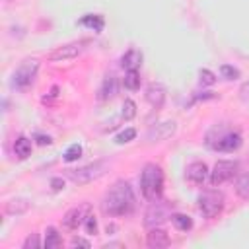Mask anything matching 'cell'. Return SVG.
I'll list each match as a JSON object with an SVG mask.
<instances>
[{"instance_id":"obj_24","label":"cell","mask_w":249,"mask_h":249,"mask_svg":"<svg viewBox=\"0 0 249 249\" xmlns=\"http://www.w3.org/2000/svg\"><path fill=\"white\" fill-rule=\"evenodd\" d=\"M80 156H82V146H80V144H70V146L66 148V152L62 154L64 161H76Z\"/></svg>"},{"instance_id":"obj_20","label":"cell","mask_w":249,"mask_h":249,"mask_svg":"<svg viewBox=\"0 0 249 249\" xmlns=\"http://www.w3.org/2000/svg\"><path fill=\"white\" fill-rule=\"evenodd\" d=\"M43 245H45V249H56V247H60L62 245L60 233L54 228H47L45 230V241H43Z\"/></svg>"},{"instance_id":"obj_11","label":"cell","mask_w":249,"mask_h":249,"mask_svg":"<svg viewBox=\"0 0 249 249\" xmlns=\"http://www.w3.org/2000/svg\"><path fill=\"white\" fill-rule=\"evenodd\" d=\"M173 132H175V123H173V121H163V123L154 124V126L148 130L146 138H148L150 142H161V140H167Z\"/></svg>"},{"instance_id":"obj_3","label":"cell","mask_w":249,"mask_h":249,"mask_svg":"<svg viewBox=\"0 0 249 249\" xmlns=\"http://www.w3.org/2000/svg\"><path fill=\"white\" fill-rule=\"evenodd\" d=\"M107 169V161L99 160V161H93V163H88V165H82L78 169H70L68 171V177L72 183L76 185H86V183H91L93 179L101 177Z\"/></svg>"},{"instance_id":"obj_30","label":"cell","mask_w":249,"mask_h":249,"mask_svg":"<svg viewBox=\"0 0 249 249\" xmlns=\"http://www.w3.org/2000/svg\"><path fill=\"white\" fill-rule=\"evenodd\" d=\"M86 230H88V233H95V230H97V222H95V216H91V214H88V218H86Z\"/></svg>"},{"instance_id":"obj_21","label":"cell","mask_w":249,"mask_h":249,"mask_svg":"<svg viewBox=\"0 0 249 249\" xmlns=\"http://www.w3.org/2000/svg\"><path fill=\"white\" fill-rule=\"evenodd\" d=\"M80 23H82V25H86V27H91L93 31H101V29H103V25H105L103 16H99V14H89V16H84V18L80 19Z\"/></svg>"},{"instance_id":"obj_17","label":"cell","mask_w":249,"mask_h":249,"mask_svg":"<svg viewBox=\"0 0 249 249\" xmlns=\"http://www.w3.org/2000/svg\"><path fill=\"white\" fill-rule=\"evenodd\" d=\"M14 152H16V156H18L19 160L29 158V156H31V140L25 138V136L16 138V142H14Z\"/></svg>"},{"instance_id":"obj_16","label":"cell","mask_w":249,"mask_h":249,"mask_svg":"<svg viewBox=\"0 0 249 249\" xmlns=\"http://www.w3.org/2000/svg\"><path fill=\"white\" fill-rule=\"evenodd\" d=\"M117 88H119L117 78L113 74L105 76V80H103V84L99 88V99H111V97H115L117 95Z\"/></svg>"},{"instance_id":"obj_7","label":"cell","mask_w":249,"mask_h":249,"mask_svg":"<svg viewBox=\"0 0 249 249\" xmlns=\"http://www.w3.org/2000/svg\"><path fill=\"white\" fill-rule=\"evenodd\" d=\"M208 144L218 152H233L241 146V134L235 130H224L216 136V140H208Z\"/></svg>"},{"instance_id":"obj_12","label":"cell","mask_w":249,"mask_h":249,"mask_svg":"<svg viewBox=\"0 0 249 249\" xmlns=\"http://www.w3.org/2000/svg\"><path fill=\"white\" fill-rule=\"evenodd\" d=\"M208 177V167L204 161H193L185 169V179L193 185H202Z\"/></svg>"},{"instance_id":"obj_25","label":"cell","mask_w":249,"mask_h":249,"mask_svg":"<svg viewBox=\"0 0 249 249\" xmlns=\"http://www.w3.org/2000/svg\"><path fill=\"white\" fill-rule=\"evenodd\" d=\"M134 117H136V103L132 99H124V103H123V119L130 121Z\"/></svg>"},{"instance_id":"obj_31","label":"cell","mask_w":249,"mask_h":249,"mask_svg":"<svg viewBox=\"0 0 249 249\" xmlns=\"http://www.w3.org/2000/svg\"><path fill=\"white\" fill-rule=\"evenodd\" d=\"M239 97H241L245 103H249V80L241 84V88H239Z\"/></svg>"},{"instance_id":"obj_15","label":"cell","mask_w":249,"mask_h":249,"mask_svg":"<svg viewBox=\"0 0 249 249\" xmlns=\"http://www.w3.org/2000/svg\"><path fill=\"white\" fill-rule=\"evenodd\" d=\"M140 64H142V53L136 51V49L126 51V53L123 54V58H121V66H123L124 70H138Z\"/></svg>"},{"instance_id":"obj_4","label":"cell","mask_w":249,"mask_h":249,"mask_svg":"<svg viewBox=\"0 0 249 249\" xmlns=\"http://www.w3.org/2000/svg\"><path fill=\"white\" fill-rule=\"evenodd\" d=\"M37 70H39V60H35V58H27V60H23V62L16 68V72H14L12 86L18 88V89H25V88H29V86L35 82Z\"/></svg>"},{"instance_id":"obj_13","label":"cell","mask_w":249,"mask_h":249,"mask_svg":"<svg viewBox=\"0 0 249 249\" xmlns=\"http://www.w3.org/2000/svg\"><path fill=\"white\" fill-rule=\"evenodd\" d=\"M146 243H148V247H152V249H161V247H169V235L163 231V230H160V228H152L150 230V233H148V237H146Z\"/></svg>"},{"instance_id":"obj_1","label":"cell","mask_w":249,"mask_h":249,"mask_svg":"<svg viewBox=\"0 0 249 249\" xmlns=\"http://www.w3.org/2000/svg\"><path fill=\"white\" fill-rule=\"evenodd\" d=\"M134 204L136 196L130 183L126 181H117L101 200V208L107 216H126L134 210Z\"/></svg>"},{"instance_id":"obj_10","label":"cell","mask_w":249,"mask_h":249,"mask_svg":"<svg viewBox=\"0 0 249 249\" xmlns=\"http://www.w3.org/2000/svg\"><path fill=\"white\" fill-rule=\"evenodd\" d=\"M88 210H89V206H88V204H84V206H76V208H70V210L64 214V218H62L64 228H68V230H78V228L86 222V218H88Z\"/></svg>"},{"instance_id":"obj_27","label":"cell","mask_w":249,"mask_h":249,"mask_svg":"<svg viewBox=\"0 0 249 249\" xmlns=\"http://www.w3.org/2000/svg\"><path fill=\"white\" fill-rule=\"evenodd\" d=\"M220 72H222V76H224L226 80H235V78L239 76V70L233 68V66H230V64H222Z\"/></svg>"},{"instance_id":"obj_34","label":"cell","mask_w":249,"mask_h":249,"mask_svg":"<svg viewBox=\"0 0 249 249\" xmlns=\"http://www.w3.org/2000/svg\"><path fill=\"white\" fill-rule=\"evenodd\" d=\"M37 142H39L41 146H45V144H51L53 140H51L49 136H41V134H39V136H37Z\"/></svg>"},{"instance_id":"obj_9","label":"cell","mask_w":249,"mask_h":249,"mask_svg":"<svg viewBox=\"0 0 249 249\" xmlns=\"http://www.w3.org/2000/svg\"><path fill=\"white\" fill-rule=\"evenodd\" d=\"M84 51V43H68V45H62L58 49H54L51 54H49V60L53 62H64V60H72L76 58L80 53Z\"/></svg>"},{"instance_id":"obj_6","label":"cell","mask_w":249,"mask_h":249,"mask_svg":"<svg viewBox=\"0 0 249 249\" xmlns=\"http://www.w3.org/2000/svg\"><path fill=\"white\" fill-rule=\"evenodd\" d=\"M237 173V161H231V160H220L216 161V165L212 167L210 171V183L214 187L230 181L233 175Z\"/></svg>"},{"instance_id":"obj_2","label":"cell","mask_w":249,"mask_h":249,"mask_svg":"<svg viewBox=\"0 0 249 249\" xmlns=\"http://www.w3.org/2000/svg\"><path fill=\"white\" fill-rule=\"evenodd\" d=\"M140 191L144 198L158 200L163 191V171L156 163H146L140 173Z\"/></svg>"},{"instance_id":"obj_18","label":"cell","mask_w":249,"mask_h":249,"mask_svg":"<svg viewBox=\"0 0 249 249\" xmlns=\"http://www.w3.org/2000/svg\"><path fill=\"white\" fill-rule=\"evenodd\" d=\"M27 208H29V202L25 198H12V200L6 202V212L12 214V216L23 214V212H27Z\"/></svg>"},{"instance_id":"obj_19","label":"cell","mask_w":249,"mask_h":249,"mask_svg":"<svg viewBox=\"0 0 249 249\" xmlns=\"http://www.w3.org/2000/svg\"><path fill=\"white\" fill-rule=\"evenodd\" d=\"M171 224H173L179 231H189V230L193 228V218L187 216V214L175 212V214H171Z\"/></svg>"},{"instance_id":"obj_23","label":"cell","mask_w":249,"mask_h":249,"mask_svg":"<svg viewBox=\"0 0 249 249\" xmlns=\"http://www.w3.org/2000/svg\"><path fill=\"white\" fill-rule=\"evenodd\" d=\"M235 193L243 198H249V173H241L235 179Z\"/></svg>"},{"instance_id":"obj_32","label":"cell","mask_w":249,"mask_h":249,"mask_svg":"<svg viewBox=\"0 0 249 249\" xmlns=\"http://www.w3.org/2000/svg\"><path fill=\"white\" fill-rule=\"evenodd\" d=\"M70 245H72V247H86V249H88V247H89V241L84 239V237H74V239L70 241Z\"/></svg>"},{"instance_id":"obj_29","label":"cell","mask_w":249,"mask_h":249,"mask_svg":"<svg viewBox=\"0 0 249 249\" xmlns=\"http://www.w3.org/2000/svg\"><path fill=\"white\" fill-rule=\"evenodd\" d=\"M39 245H41V243H39V235H37V233H31V235L23 241V247H25V249H37Z\"/></svg>"},{"instance_id":"obj_22","label":"cell","mask_w":249,"mask_h":249,"mask_svg":"<svg viewBox=\"0 0 249 249\" xmlns=\"http://www.w3.org/2000/svg\"><path fill=\"white\" fill-rule=\"evenodd\" d=\"M123 86L126 89H130V91L138 89L140 88V74H138V70H126L124 78H123Z\"/></svg>"},{"instance_id":"obj_33","label":"cell","mask_w":249,"mask_h":249,"mask_svg":"<svg viewBox=\"0 0 249 249\" xmlns=\"http://www.w3.org/2000/svg\"><path fill=\"white\" fill-rule=\"evenodd\" d=\"M51 185H53V189H54V191L64 189V181H60V179H53V181H51Z\"/></svg>"},{"instance_id":"obj_28","label":"cell","mask_w":249,"mask_h":249,"mask_svg":"<svg viewBox=\"0 0 249 249\" xmlns=\"http://www.w3.org/2000/svg\"><path fill=\"white\" fill-rule=\"evenodd\" d=\"M198 76H200V84H204V86H212V84L216 82V76H214L210 70H206V68H204V70H200V74H198Z\"/></svg>"},{"instance_id":"obj_14","label":"cell","mask_w":249,"mask_h":249,"mask_svg":"<svg viewBox=\"0 0 249 249\" xmlns=\"http://www.w3.org/2000/svg\"><path fill=\"white\" fill-rule=\"evenodd\" d=\"M146 99H148V103L152 107L160 109L163 105V101H165V89H163V86L161 84H150L148 89H146Z\"/></svg>"},{"instance_id":"obj_5","label":"cell","mask_w":249,"mask_h":249,"mask_svg":"<svg viewBox=\"0 0 249 249\" xmlns=\"http://www.w3.org/2000/svg\"><path fill=\"white\" fill-rule=\"evenodd\" d=\"M196 202L204 218H216L224 210V195L218 191H204Z\"/></svg>"},{"instance_id":"obj_26","label":"cell","mask_w":249,"mask_h":249,"mask_svg":"<svg viewBox=\"0 0 249 249\" xmlns=\"http://www.w3.org/2000/svg\"><path fill=\"white\" fill-rule=\"evenodd\" d=\"M136 138V130L134 128H124L123 132H119L117 136H115V142L117 144H126V142H130V140H134Z\"/></svg>"},{"instance_id":"obj_8","label":"cell","mask_w":249,"mask_h":249,"mask_svg":"<svg viewBox=\"0 0 249 249\" xmlns=\"http://www.w3.org/2000/svg\"><path fill=\"white\" fill-rule=\"evenodd\" d=\"M165 218H169V206L161 200H152L150 208L144 214V226L146 228H158L161 222H165Z\"/></svg>"}]
</instances>
